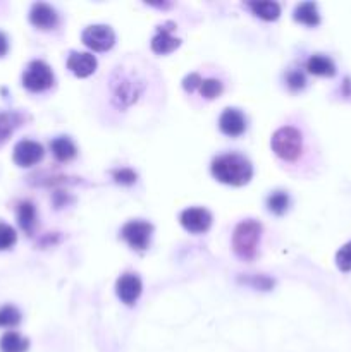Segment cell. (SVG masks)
Returning a JSON list of instances; mask_svg holds the SVG:
<instances>
[{
  "label": "cell",
  "mask_w": 351,
  "mask_h": 352,
  "mask_svg": "<svg viewBox=\"0 0 351 352\" xmlns=\"http://www.w3.org/2000/svg\"><path fill=\"white\" fill-rule=\"evenodd\" d=\"M212 174L219 182L229 186H245L253 176V167L248 159L238 153H226L212 162Z\"/></svg>",
  "instance_id": "6da1fadb"
},
{
  "label": "cell",
  "mask_w": 351,
  "mask_h": 352,
  "mask_svg": "<svg viewBox=\"0 0 351 352\" xmlns=\"http://www.w3.org/2000/svg\"><path fill=\"white\" fill-rule=\"evenodd\" d=\"M262 226L257 220L248 219L238 224L233 234V249L242 260H252L257 254Z\"/></svg>",
  "instance_id": "7a4b0ae2"
},
{
  "label": "cell",
  "mask_w": 351,
  "mask_h": 352,
  "mask_svg": "<svg viewBox=\"0 0 351 352\" xmlns=\"http://www.w3.org/2000/svg\"><path fill=\"white\" fill-rule=\"evenodd\" d=\"M272 152L276 153L279 159L286 160V162H295L303 150V137L296 127H281L274 133L272 141H270Z\"/></svg>",
  "instance_id": "3957f363"
},
{
  "label": "cell",
  "mask_w": 351,
  "mask_h": 352,
  "mask_svg": "<svg viewBox=\"0 0 351 352\" xmlns=\"http://www.w3.org/2000/svg\"><path fill=\"white\" fill-rule=\"evenodd\" d=\"M23 85L33 93L45 92L53 85V72L43 60H33L23 75Z\"/></svg>",
  "instance_id": "277c9868"
},
{
  "label": "cell",
  "mask_w": 351,
  "mask_h": 352,
  "mask_svg": "<svg viewBox=\"0 0 351 352\" xmlns=\"http://www.w3.org/2000/svg\"><path fill=\"white\" fill-rule=\"evenodd\" d=\"M81 40L88 49L95 50V52H107L116 43V33H114V29L110 26L95 25L88 26L83 31Z\"/></svg>",
  "instance_id": "5b68a950"
},
{
  "label": "cell",
  "mask_w": 351,
  "mask_h": 352,
  "mask_svg": "<svg viewBox=\"0 0 351 352\" xmlns=\"http://www.w3.org/2000/svg\"><path fill=\"white\" fill-rule=\"evenodd\" d=\"M153 227L152 224L143 222V220H131L126 224L121 230V236L133 249L143 251L148 247L150 237H152Z\"/></svg>",
  "instance_id": "8992f818"
},
{
  "label": "cell",
  "mask_w": 351,
  "mask_h": 352,
  "mask_svg": "<svg viewBox=\"0 0 351 352\" xmlns=\"http://www.w3.org/2000/svg\"><path fill=\"white\" fill-rule=\"evenodd\" d=\"M142 280H140L138 275L135 273H125L119 277L116 284V293L117 297L122 301L128 306H133V304L138 301L140 294H142Z\"/></svg>",
  "instance_id": "52a82bcc"
},
{
  "label": "cell",
  "mask_w": 351,
  "mask_h": 352,
  "mask_svg": "<svg viewBox=\"0 0 351 352\" xmlns=\"http://www.w3.org/2000/svg\"><path fill=\"white\" fill-rule=\"evenodd\" d=\"M179 222L190 232H205L209 230L210 224H212V215L210 211L205 210V208H188L181 213L179 217Z\"/></svg>",
  "instance_id": "ba28073f"
},
{
  "label": "cell",
  "mask_w": 351,
  "mask_h": 352,
  "mask_svg": "<svg viewBox=\"0 0 351 352\" xmlns=\"http://www.w3.org/2000/svg\"><path fill=\"white\" fill-rule=\"evenodd\" d=\"M43 146L36 141L23 139L14 146V162L19 167H31L43 159Z\"/></svg>",
  "instance_id": "9c48e42d"
},
{
  "label": "cell",
  "mask_w": 351,
  "mask_h": 352,
  "mask_svg": "<svg viewBox=\"0 0 351 352\" xmlns=\"http://www.w3.org/2000/svg\"><path fill=\"white\" fill-rule=\"evenodd\" d=\"M174 29H176L174 23H166V25H162L157 29V35L152 38L153 52L159 53V55H166V53H170L178 49L181 42L172 35Z\"/></svg>",
  "instance_id": "30bf717a"
},
{
  "label": "cell",
  "mask_w": 351,
  "mask_h": 352,
  "mask_svg": "<svg viewBox=\"0 0 351 352\" xmlns=\"http://www.w3.org/2000/svg\"><path fill=\"white\" fill-rule=\"evenodd\" d=\"M219 127L226 136H242L246 129V119L238 109H226L220 113Z\"/></svg>",
  "instance_id": "8fae6325"
},
{
  "label": "cell",
  "mask_w": 351,
  "mask_h": 352,
  "mask_svg": "<svg viewBox=\"0 0 351 352\" xmlns=\"http://www.w3.org/2000/svg\"><path fill=\"white\" fill-rule=\"evenodd\" d=\"M29 21L40 29H52L59 23V16H57L55 9L50 8L49 4L38 2V4H33L31 11H29Z\"/></svg>",
  "instance_id": "7c38bea8"
},
{
  "label": "cell",
  "mask_w": 351,
  "mask_h": 352,
  "mask_svg": "<svg viewBox=\"0 0 351 352\" xmlns=\"http://www.w3.org/2000/svg\"><path fill=\"white\" fill-rule=\"evenodd\" d=\"M68 67L73 75L78 76V78H88L95 72L96 59L92 53L73 52L68 59Z\"/></svg>",
  "instance_id": "4fadbf2b"
},
{
  "label": "cell",
  "mask_w": 351,
  "mask_h": 352,
  "mask_svg": "<svg viewBox=\"0 0 351 352\" xmlns=\"http://www.w3.org/2000/svg\"><path fill=\"white\" fill-rule=\"evenodd\" d=\"M50 148H52L53 157H55L59 162H69V160L75 159L76 153H78L76 145L68 136L55 137V139L50 143Z\"/></svg>",
  "instance_id": "5bb4252c"
},
{
  "label": "cell",
  "mask_w": 351,
  "mask_h": 352,
  "mask_svg": "<svg viewBox=\"0 0 351 352\" xmlns=\"http://www.w3.org/2000/svg\"><path fill=\"white\" fill-rule=\"evenodd\" d=\"M307 69H309V72H312V75L326 76V78H333V76L336 75V64H334L329 57L319 55V53L310 57L309 62H307Z\"/></svg>",
  "instance_id": "9a60e30c"
},
{
  "label": "cell",
  "mask_w": 351,
  "mask_h": 352,
  "mask_svg": "<svg viewBox=\"0 0 351 352\" xmlns=\"http://www.w3.org/2000/svg\"><path fill=\"white\" fill-rule=\"evenodd\" d=\"M29 347V340L18 331H8L0 338V352H26Z\"/></svg>",
  "instance_id": "2e32d148"
},
{
  "label": "cell",
  "mask_w": 351,
  "mask_h": 352,
  "mask_svg": "<svg viewBox=\"0 0 351 352\" xmlns=\"http://www.w3.org/2000/svg\"><path fill=\"white\" fill-rule=\"evenodd\" d=\"M295 21L302 23L305 26H317L320 23V14L317 4L313 2H303L296 5L295 9Z\"/></svg>",
  "instance_id": "e0dca14e"
},
{
  "label": "cell",
  "mask_w": 351,
  "mask_h": 352,
  "mask_svg": "<svg viewBox=\"0 0 351 352\" xmlns=\"http://www.w3.org/2000/svg\"><path fill=\"white\" fill-rule=\"evenodd\" d=\"M18 222L26 234H33L36 226V210L35 204L29 201H23L18 206Z\"/></svg>",
  "instance_id": "ac0fdd59"
},
{
  "label": "cell",
  "mask_w": 351,
  "mask_h": 352,
  "mask_svg": "<svg viewBox=\"0 0 351 352\" xmlns=\"http://www.w3.org/2000/svg\"><path fill=\"white\" fill-rule=\"evenodd\" d=\"M248 8L263 21H276L281 16V5L277 2H250Z\"/></svg>",
  "instance_id": "d6986e66"
},
{
  "label": "cell",
  "mask_w": 351,
  "mask_h": 352,
  "mask_svg": "<svg viewBox=\"0 0 351 352\" xmlns=\"http://www.w3.org/2000/svg\"><path fill=\"white\" fill-rule=\"evenodd\" d=\"M267 206H269V211H272L274 215H283L289 208V196L284 191H276V193H272L267 198Z\"/></svg>",
  "instance_id": "ffe728a7"
},
{
  "label": "cell",
  "mask_w": 351,
  "mask_h": 352,
  "mask_svg": "<svg viewBox=\"0 0 351 352\" xmlns=\"http://www.w3.org/2000/svg\"><path fill=\"white\" fill-rule=\"evenodd\" d=\"M19 126L18 113H0V143H4L11 137L16 127Z\"/></svg>",
  "instance_id": "44dd1931"
},
{
  "label": "cell",
  "mask_w": 351,
  "mask_h": 352,
  "mask_svg": "<svg viewBox=\"0 0 351 352\" xmlns=\"http://www.w3.org/2000/svg\"><path fill=\"white\" fill-rule=\"evenodd\" d=\"M19 321H21V313L18 308L11 304L0 308V327H16Z\"/></svg>",
  "instance_id": "7402d4cb"
},
{
  "label": "cell",
  "mask_w": 351,
  "mask_h": 352,
  "mask_svg": "<svg viewBox=\"0 0 351 352\" xmlns=\"http://www.w3.org/2000/svg\"><path fill=\"white\" fill-rule=\"evenodd\" d=\"M18 241V234L8 224H0V251L11 249Z\"/></svg>",
  "instance_id": "603a6c76"
},
{
  "label": "cell",
  "mask_w": 351,
  "mask_h": 352,
  "mask_svg": "<svg viewBox=\"0 0 351 352\" xmlns=\"http://www.w3.org/2000/svg\"><path fill=\"white\" fill-rule=\"evenodd\" d=\"M200 93L209 100L217 98V96L222 93V83H220L219 79H205V81H202V85H200Z\"/></svg>",
  "instance_id": "cb8c5ba5"
},
{
  "label": "cell",
  "mask_w": 351,
  "mask_h": 352,
  "mask_svg": "<svg viewBox=\"0 0 351 352\" xmlns=\"http://www.w3.org/2000/svg\"><path fill=\"white\" fill-rule=\"evenodd\" d=\"M336 265L341 271H351V241L344 244L336 254Z\"/></svg>",
  "instance_id": "d4e9b609"
},
{
  "label": "cell",
  "mask_w": 351,
  "mask_h": 352,
  "mask_svg": "<svg viewBox=\"0 0 351 352\" xmlns=\"http://www.w3.org/2000/svg\"><path fill=\"white\" fill-rule=\"evenodd\" d=\"M287 86H289L293 92H300V90L305 88V76L300 72V70H291L289 75H287Z\"/></svg>",
  "instance_id": "484cf974"
},
{
  "label": "cell",
  "mask_w": 351,
  "mask_h": 352,
  "mask_svg": "<svg viewBox=\"0 0 351 352\" xmlns=\"http://www.w3.org/2000/svg\"><path fill=\"white\" fill-rule=\"evenodd\" d=\"M114 179L119 184H125V186H129V184L136 182V172H133L131 169H121L114 172Z\"/></svg>",
  "instance_id": "4316f807"
},
{
  "label": "cell",
  "mask_w": 351,
  "mask_h": 352,
  "mask_svg": "<svg viewBox=\"0 0 351 352\" xmlns=\"http://www.w3.org/2000/svg\"><path fill=\"white\" fill-rule=\"evenodd\" d=\"M202 81H203V79L200 78L198 75H195V72H193V75L186 76V78H185V81H183V88H185L186 92L193 93L196 88H200Z\"/></svg>",
  "instance_id": "83f0119b"
},
{
  "label": "cell",
  "mask_w": 351,
  "mask_h": 352,
  "mask_svg": "<svg viewBox=\"0 0 351 352\" xmlns=\"http://www.w3.org/2000/svg\"><path fill=\"white\" fill-rule=\"evenodd\" d=\"M9 50V40L5 33L0 31V57H4Z\"/></svg>",
  "instance_id": "f1b7e54d"
}]
</instances>
